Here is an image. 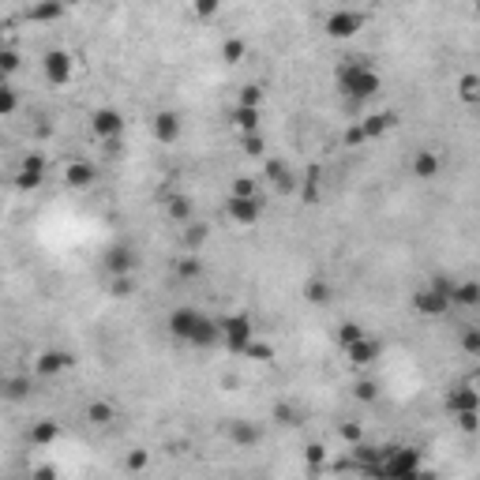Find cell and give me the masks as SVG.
I'll list each match as a JSON object with an SVG mask.
<instances>
[{
	"instance_id": "obj_19",
	"label": "cell",
	"mask_w": 480,
	"mask_h": 480,
	"mask_svg": "<svg viewBox=\"0 0 480 480\" xmlns=\"http://www.w3.org/2000/svg\"><path fill=\"white\" fill-rule=\"evenodd\" d=\"M364 124V131H368V139H379V136H386L394 124H398V116L394 113H371V116H364L360 120Z\"/></svg>"
},
{
	"instance_id": "obj_52",
	"label": "cell",
	"mask_w": 480,
	"mask_h": 480,
	"mask_svg": "<svg viewBox=\"0 0 480 480\" xmlns=\"http://www.w3.org/2000/svg\"><path fill=\"white\" fill-rule=\"evenodd\" d=\"M476 308H480V289H476Z\"/></svg>"
},
{
	"instance_id": "obj_8",
	"label": "cell",
	"mask_w": 480,
	"mask_h": 480,
	"mask_svg": "<svg viewBox=\"0 0 480 480\" xmlns=\"http://www.w3.org/2000/svg\"><path fill=\"white\" fill-rule=\"evenodd\" d=\"M417 469H420V458L413 454V450H391L386 462H383V473L386 476H413Z\"/></svg>"
},
{
	"instance_id": "obj_39",
	"label": "cell",
	"mask_w": 480,
	"mask_h": 480,
	"mask_svg": "<svg viewBox=\"0 0 480 480\" xmlns=\"http://www.w3.org/2000/svg\"><path fill=\"white\" fill-rule=\"evenodd\" d=\"M376 394H379V386L371 383V379H360L356 383V398H360V402H376Z\"/></svg>"
},
{
	"instance_id": "obj_21",
	"label": "cell",
	"mask_w": 480,
	"mask_h": 480,
	"mask_svg": "<svg viewBox=\"0 0 480 480\" xmlns=\"http://www.w3.org/2000/svg\"><path fill=\"white\" fill-rule=\"evenodd\" d=\"M57 439H60V424L57 420H42V424L31 428V443L34 447H49V443H57Z\"/></svg>"
},
{
	"instance_id": "obj_5",
	"label": "cell",
	"mask_w": 480,
	"mask_h": 480,
	"mask_svg": "<svg viewBox=\"0 0 480 480\" xmlns=\"http://www.w3.org/2000/svg\"><path fill=\"white\" fill-rule=\"evenodd\" d=\"M42 68H45V79H49L53 87H64V83H72L75 60H72V57H68V53H64V49H53V53H45Z\"/></svg>"
},
{
	"instance_id": "obj_30",
	"label": "cell",
	"mask_w": 480,
	"mask_h": 480,
	"mask_svg": "<svg viewBox=\"0 0 480 480\" xmlns=\"http://www.w3.org/2000/svg\"><path fill=\"white\" fill-rule=\"evenodd\" d=\"M454 420H458V428L462 432H480V409H465V413H454Z\"/></svg>"
},
{
	"instance_id": "obj_17",
	"label": "cell",
	"mask_w": 480,
	"mask_h": 480,
	"mask_svg": "<svg viewBox=\"0 0 480 480\" xmlns=\"http://www.w3.org/2000/svg\"><path fill=\"white\" fill-rule=\"evenodd\" d=\"M90 180H94V165L90 162H68L64 165V184H68V188H87Z\"/></svg>"
},
{
	"instance_id": "obj_33",
	"label": "cell",
	"mask_w": 480,
	"mask_h": 480,
	"mask_svg": "<svg viewBox=\"0 0 480 480\" xmlns=\"http://www.w3.org/2000/svg\"><path fill=\"white\" fill-rule=\"evenodd\" d=\"M218 8H222V0H192L195 19H214V16H218Z\"/></svg>"
},
{
	"instance_id": "obj_23",
	"label": "cell",
	"mask_w": 480,
	"mask_h": 480,
	"mask_svg": "<svg viewBox=\"0 0 480 480\" xmlns=\"http://www.w3.org/2000/svg\"><path fill=\"white\" fill-rule=\"evenodd\" d=\"M476 289H480V282H454V289H450V304L476 308Z\"/></svg>"
},
{
	"instance_id": "obj_10",
	"label": "cell",
	"mask_w": 480,
	"mask_h": 480,
	"mask_svg": "<svg viewBox=\"0 0 480 480\" xmlns=\"http://www.w3.org/2000/svg\"><path fill=\"white\" fill-rule=\"evenodd\" d=\"M105 271H109L113 278H120V274H131V271H136V256H131V248H128V244H116V248H109V256H105Z\"/></svg>"
},
{
	"instance_id": "obj_49",
	"label": "cell",
	"mask_w": 480,
	"mask_h": 480,
	"mask_svg": "<svg viewBox=\"0 0 480 480\" xmlns=\"http://www.w3.org/2000/svg\"><path fill=\"white\" fill-rule=\"evenodd\" d=\"M342 435L349 439V443H360V428H356V424H342Z\"/></svg>"
},
{
	"instance_id": "obj_4",
	"label": "cell",
	"mask_w": 480,
	"mask_h": 480,
	"mask_svg": "<svg viewBox=\"0 0 480 480\" xmlns=\"http://www.w3.org/2000/svg\"><path fill=\"white\" fill-rule=\"evenodd\" d=\"M120 131H124V120H120L116 109H98V113H90V136H94V139L113 143V139H120Z\"/></svg>"
},
{
	"instance_id": "obj_51",
	"label": "cell",
	"mask_w": 480,
	"mask_h": 480,
	"mask_svg": "<svg viewBox=\"0 0 480 480\" xmlns=\"http://www.w3.org/2000/svg\"><path fill=\"white\" fill-rule=\"evenodd\" d=\"M469 383H473V386H476V391H480V368L473 371V379H469Z\"/></svg>"
},
{
	"instance_id": "obj_1",
	"label": "cell",
	"mask_w": 480,
	"mask_h": 480,
	"mask_svg": "<svg viewBox=\"0 0 480 480\" xmlns=\"http://www.w3.org/2000/svg\"><path fill=\"white\" fill-rule=\"evenodd\" d=\"M338 87H342L345 98L360 102V98H371V94H376V90L383 87V79H379V72L371 68L364 57H349V60L338 68Z\"/></svg>"
},
{
	"instance_id": "obj_25",
	"label": "cell",
	"mask_w": 480,
	"mask_h": 480,
	"mask_svg": "<svg viewBox=\"0 0 480 480\" xmlns=\"http://www.w3.org/2000/svg\"><path fill=\"white\" fill-rule=\"evenodd\" d=\"M87 420L98 424V428H105V424L116 420V409H113L109 402H90V405H87Z\"/></svg>"
},
{
	"instance_id": "obj_53",
	"label": "cell",
	"mask_w": 480,
	"mask_h": 480,
	"mask_svg": "<svg viewBox=\"0 0 480 480\" xmlns=\"http://www.w3.org/2000/svg\"><path fill=\"white\" fill-rule=\"evenodd\" d=\"M469 4H476V0H469Z\"/></svg>"
},
{
	"instance_id": "obj_50",
	"label": "cell",
	"mask_w": 480,
	"mask_h": 480,
	"mask_svg": "<svg viewBox=\"0 0 480 480\" xmlns=\"http://www.w3.org/2000/svg\"><path fill=\"white\" fill-rule=\"evenodd\" d=\"M143 465H146V454H131V458H128V469H131V473H139Z\"/></svg>"
},
{
	"instance_id": "obj_3",
	"label": "cell",
	"mask_w": 480,
	"mask_h": 480,
	"mask_svg": "<svg viewBox=\"0 0 480 480\" xmlns=\"http://www.w3.org/2000/svg\"><path fill=\"white\" fill-rule=\"evenodd\" d=\"M251 319L248 315H229V319H222V338L225 345H229V353H244L248 349V342H251Z\"/></svg>"
},
{
	"instance_id": "obj_46",
	"label": "cell",
	"mask_w": 480,
	"mask_h": 480,
	"mask_svg": "<svg viewBox=\"0 0 480 480\" xmlns=\"http://www.w3.org/2000/svg\"><path fill=\"white\" fill-rule=\"evenodd\" d=\"M0 60H4V75H11V72L19 68V57H16V49H4V57H0Z\"/></svg>"
},
{
	"instance_id": "obj_26",
	"label": "cell",
	"mask_w": 480,
	"mask_h": 480,
	"mask_svg": "<svg viewBox=\"0 0 480 480\" xmlns=\"http://www.w3.org/2000/svg\"><path fill=\"white\" fill-rule=\"evenodd\" d=\"M330 293H334V289H330V282H323V278H312V282L304 285V300H308V304H327Z\"/></svg>"
},
{
	"instance_id": "obj_37",
	"label": "cell",
	"mask_w": 480,
	"mask_h": 480,
	"mask_svg": "<svg viewBox=\"0 0 480 480\" xmlns=\"http://www.w3.org/2000/svg\"><path fill=\"white\" fill-rule=\"evenodd\" d=\"M16 105H19V98H16V87H4V90H0V113H4V116H11V113H16Z\"/></svg>"
},
{
	"instance_id": "obj_43",
	"label": "cell",
	"mask_w": 480,
	"mask_h": 480,
	"mask_svg": "<svg viewBox=\"0 0 480 480\" xmlns=\"http://www.w3.org/2000/svg\"><path fill=\"white\" fill-rule=\"evenodd\" d=\"M274 420L278 424H297V409H293V405H274Z\"/></svg>"
},
{
	"instance_id": "obj_32",
	"label": "cell",
	"mask_w": 480,
	"mask_h": 480,
	"mask_svg": "<svg viewBox=\"0 0 480 480\" xmlns=\"http://www.w3.org/2000/svg\"><path fill=\"white\" fill-rule=\"evenodd\" d=\"M462 349L469 356H480V327H465L462 330Z\"/></svg>"
},
{
	"instance_id": "obj_11",
	"label": "cell",
	"mask_w": 480,
	"mask_h": 480,
	"mask_svg": "<svg viewBox=\"0 0 480 480\" xmlns=\"http://www.w3.org/2000/svg\"><path fill=\"white\" fill-rule=\"evenodd\" d=\"M199 319H203V315H199V312H192V308H177V312L169 315V330H173V334H177V338L192 342L195 327H199Z\"/></svg>"
},
{
	"instance_id": "obj_48",
	"label": "cell",
	"mask_w": 480,
	"mask_h": 480,
	"mask_svg": "<svg viewBox=\"0 0 480 480\" xmlns=\"http://www.w3.org/2000/svg\"><path fill=\"white\" fill-rule=\"evenodd\" d=\"M8 394H11V398H23V394H26V379H11V383H8Z\"/></svg>"
},
{
	"instance_id": "obj_2",
	"label": "cell",
	"mask_w": 480,
	"mask_h": 480,
	"mask_svg": "<svg viewBox=\"0 0 480 480\" xmlns=\"http://www.w3.org/2000/svg\"><path fill=\"white\" fill-rule=\"evenodd\" d=\"M450 289H454V282L435 278L432 289H424V293L413 297V308H417L420 315H447L450 312Z\"/></svg>"
},
{
	"instance_id": "obj_6",
	"label": "cell",
	"mask_w": 480,
	"mask_h": 480,
	"mask_svg": "<svg viewBox=\"0 0 480 480\" xmlns=\"http://www.w3.org/2000/svg\"><path fill=\"white\" fill-rule=\"evenodd\" d=\"M360 26H364V16H360V11H353V8H342V11H330L327 34L338 38V42H345V38H353Z\"/></svg>"
},
{
	"instance_id": "obj_20",
	"label": "cell",
	"mask_w": 480,
	"mask_h": 480,
	"mask_svg": "<svg viewBox=\"0 0 480 480\" xmlns=\"http://www.w3.org/2000/svg\"><path fill=\"white\" fill-rule=\"evenodd\" d=\"M64 16V4L60 0H42L38 8L26 11V23H53V19H60Z\"/></svg>"
},
{
	"instance_id": "obj_38",
	"label": "cell",
	"mask_w": 480,
	"mask_h": 480,
	"mask_svg": "<svg viewBox=\"0 0 480 480\" xmlns=\"http://www.w3.org/2000/svg\"><path fill=\"white\" fill-rule=\"evenodd\" d=\"M199 271H203V266H199V259H192V256L177 259V274H180V278H199Z\"/></svg>"
},
{
	"instance_id": "obj_36",
	"label": "cell",
	"mask_w": 480,
	"mask_h": 480,
	"mask_svg": "<svg viewBox=\"0 0 480 480\" xmlns=\"http://www.w3.org/2000/svg\"><path fill=\"white\" fill-rule=\"evenodd\" d=\"M304 203H315L319 199V169H308V180H304Z\"/></svg>"
},
{
	"instance_id": "obj_7",
	"label": "cell",
	"mask_w": 480,
	"mask_h": 480,
	"mask_svg": "<svg viewBox=\"0 0 480 480\" xmlns=\"http://www.w3.org/2000/svg\"><path fill=\"white\" fill-rule=\"evenodd\" d=\"M225 214H229V222H236V225H256L259 222V199L256 195H229Z\"/></svg>"
},
{
	"instance_id": "obj_9",
	"label": "cell",
	"mask_w": 480,
	"mask_h": 480,
	"mask_svg": "<svg viewBox=\"0 0 480 480\" xmlns=\"http://www.w3.org/2000/svg\"><path fill=\"white\" fill-rule=\"evenodd\" d=\"M151 128H154V139L162 143V146H169V143H177L180 139V116L177 113H158L154 120H151Z\"/></svg>"
},
{
	"instance_id": "obj_27",
	"label": "cell",
	"mask_w": 480,
	"mask_h": 480,
	"mask_svg": "<svg viewBox=\"0 0 480 480\" xmlns=\"http://www.w3.org/2000/svg\"><path fill=\"white\" fill-rule=\"evenodd\" d=\"M222 334V323H210V319H199V327H195V334H192V345H210Z\"/></svg>"
},
{
	"instance_id": "obj_15",
	"label": "cell",
	"mask_w": 480,
	"mask_h": 480,
	"mask_svg": "<svg viewBox=\"0 0 480 480\" xmlns=\"http://www.w3.org/2000/svg\"><path fill=\"white\" fill-rule=\"evenodd\" d=\"M68 364H72V356H68V353L49 349V353H42V356L34 360V371H38V376H57V371H64Z\"/></svg>"
},
{
	"instance_id": "obj_42",
	"label": "cell",
	"mask_w": 480,
	"mask_h": 480,
	"mask_svg": "<svg viewBox=\"0 0 480 480\" xmlns=\"http://www.w3.org/2000/svg\"><path fill=\"white\" fill-rule=\"evenodd\" d=\"M259 102H263V90H259L256 83H251V87L240 90V102H236V105H259Z\"/></svg>"
},
{
	"instance_id": "obj_13",
	"label": "cell",
	"mask_w": 480,
	"mask_h": 480,
	"mask_svg": "<svg viewBox=\"0 0 480 480\" xmlns=\"http://www.w3.org/2000/svg\"><path fill=\"white\" fill-rule=\"evenodd\" d=\"M233 128L240 131V136L259 131V105H236L233 109Z\"/></svg>"
},
{
	"instance_id": "obj_45",
	"label": "cell",
	"mask_w": 480,
	"mask_h": 480,
	"mask_svg": "<svg viewBox=\"0 0 480 480\" xmlns=\"http://www.w3.org/2000/svg\"><path fill=\"white\" fill-rule=\"evenodd\" d=\"M233 195H256V180H248V177L233 180Z\"/></svg>"
},
{
	"instance_id": "obj_18",
	"label": "cell",
	"mask_w": 480,
	"mask_h": 480,
	"mask_svg": "<svg viewBox=\"0 0 480 480\" xmlns=\"http://www.w3.org/2000/svg\"><path fill=\"white\" fill-rule=\"evenodd\" d=\"M345 353H349V364H353V368H364V364H371V360H376L379 345L371 342V338H360V342H353Z\"/></svg>"
},
{
	"instance_id": "obj_16",
	"label": "cell",
	"mask_w": 480,
	"mask_h": 480,
	"mask_svg": "<svg viewBox=\"0 0 480 480\" xmlns=\"http://www.w3.org/2000/svg\"><path fill=\"white\" fill-rule=\"evenodd\" d=\"M263 173H266V180H271L278 192H293V188H297V180H293V173L285 169V162H278V158H271Z\"/></svg>"
},
{
	"instance_id": "obj_34",
	"label": "cell",
	"mask_w": 480,
	"mask_h": 480,
	"mask_svg": "<svg viewBox=\"0 0 480 480\" xmlns=\"http://www.w3.org/2000/svg\"><path fill=\"white\" fill-rule=\"evenodd\" d=\"M360 338H364V330H360L356 323H342V327H338V342L345 345V349H349L353 342H360Z\"/></svg>"
},
{
	"instance_id": "obj_12",
	"label": "cell",
	"mask_w": 480,
	"mask_h": 480,
	"mask_svg": "<svg viewBox=\"0 0 480 480\" xmlns=\"http://www.w3.org/2000/svg\"><path fill=\"white\" fill-rule=\"evenodd\" d=\"M447 409H450V413L480 409V391H476L473 383H465V386H458V391H450V398H447Z\"/></svg>"
},
{
	"instance_id": "obj_14",
	"label": "cell",
	"mask_w": 480,
	"mask_h": 480,
	"mask_svg": "<svg viewBox=\"0 0 480 480\" xmlns=\"http://www.w3.org/2000/svg\"><path fill=\"white\" fill-rule=\"evenodd\" d=\"M42 177H45V162L34 154V158H26V162H23L16 184H19V188H38V184H42Z\"/></svg>"
},
{
	"instance_id": "obj_24",
	"label": "cell",
	"mask_w": 480,
	"mask_h": 480,
	"mask_svg": "<svg viewBox=\"0 0 480 480\" xmlns=\"http://www.w3.org/2000/svg\"><path fill=\"white\" fill-rule=\"evenodd\" d=\"M458 98H462L465 105H480V75H476V72H469V75L458 79Z\"/></svg>"
},
{
	"instance_id": "obj_40",
	"label": "cell",
	"mask_w": 480,
	"mask_h": 480,
	"mask_svg": "<svg viewBox=\"0 0 480 480\" xmlns=\"http://www.w3.org/2000/svg\"><path fill=\"white\" fill-rule=\"evenodd\" d=\"M368 143V131H364V124H353L349 131H345V146H364Z\"/></svg>"
},
{
	"instance_id": "obj_29",
	"label": "cell",
	"mask_w": 480,
	"mask_h": 480,
	"mask_svg": "<svg viewBox=\"0 0 480 480\" xmlns=\"http://www.w3.org/2000/svg\"><path fill=\"white\" fill-rule=\"evenodd\" d=\"M244 53H248V45L240 42V38H225V45H222V60H225V64H236Z\"/></svg>"
},
{
	"instance_id": "obj_22",
	"label": "cell",
	"mask_w": 480,
	"mask_h": 480,
	"mask_svg": "<svg viewBox=\"0 0 480 480\" xmlns=\"http://www.w3.org/2000/svg\"><path fill=\"white\" fill-rule=\"evenodd\" d=\"M413 173H417L420 180H432L439 173V154L435 151H420L417 158H413Z\"/></svg>"
},
{
	"instance_id": "obj_41",
	"label": "cell",
	"mask_w": 480,
	"mask_h": 480,
	"mask_svg": "<svg viewBox=\"0 0 480 480\" xmlns=\"http://www.w3.org/2000/svg\"><path fill=\"white\" fill-rule=\"evenodd\" d=\"M274 349H271V345H263V342H248V349L244 353H240V356H251V360H266V356H271Z\"/></svg>"
},
{
	"instance_id": "obj_35",
	"label": "cell",
	"mask_w": 480,
	"mask_h": 480,
	"mask_svg": "<svg viewBox=\"0 0 480 480\" xmlns=\"http://www.w3.org/2000/svg\"><path fill=\"white\" fill-rule=\"evenodd\" d=\"M233 439H236L240 447H251V443H259V432L251 428V424H236V428H233Z\"/></svg>"
},
{
	"instance_id": "obj_28",
	"label": "cell",
	"mask_w": 480,
	"mask_h": 480,
	"mask_svg": "<svg viewBox=\"0 0 480 480\" xmlns=\"http://www.w3.org/2000/svg\"><path fill=\"white\" fill-rule=\"evenodd\" d=\"M207 233H210L207 225H203V222H195V225H188V229H184V236H180V240H184V248H188V251H195V248H203Z\"/></svg>"
},
{
	"instance_id": "obj_31",
	"label": "cell",
	"mask_w": 480,
	"mask_h": 480,
	"mask_svg": "<svg viewBox=\"0 0 480 480\" xmlns=\"http://www.w3.org/2000/svg\"><path fill=\"white\" fill-rule=\"evenodd\" d=\"M169 218H173V222H188V218H192V203H188L184 195L169 199Z\"/></svg>"
},
{
	"instance_id": "obj_47",
	"label": "cell",
	"mask_w": 480,
	"mask_h": 480,
	"mask_svg": "<svg viewBox=\"0 0 480 480\" xmlns=\"http://www.w3.org/2000/svg\"><path fill=\"white\" fill-rule=\"evenodd\" d=\"M304 454H308V462H312V465H319V462H323V458H327V450H323V447H319V443H312L308 450H304Z\"/></svg>"
},
{
	"instance_id": "obj_44",
	"label": "cell",
	"mask_w": 480,
	"mask_h": 480,
	"mask_svg": "<svg viewBox=\"0 0 480 480\" xmlns=\"http://www.w3.org/2000/svg\"><path fill=\"white\" fill-rule=\"evenodd\" d=\"M240 143H244V154H263V139H259V131H251V136H240Z\"/></svg>"
}]
</instances>
